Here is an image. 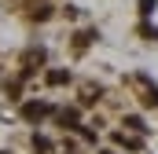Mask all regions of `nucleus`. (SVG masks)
Listing matches in <instances>:
<instances>
[{
	"mask_svg": "<svg viewBox=\"0 0 158 154\" xmlns=\"http://www.w3.org/2000/svg\"><path fill=\"white\" fill-rule=\"evenodd\" d=\"M63 125H66V128H77V110H63Z\"/></svg>",
	"mask_w": 158,
	"mask_h": 154,
	"instance_id": "f03ea898",
	"label": "nucleus"
},
{
	"mask_svg": "<svg viewBox=\"0 0 158 154\" xmlns=\"http://www.w3.org/2000/svg\"><path fill=\"white\" fill-rule=\"evenodd\" d=\"M33 151H52V143H48L44 136H33Z\"/></svg>",
	"mask_w": 158,
	"mask_h": 154,
	"instance_id": "20e7f679",
	"label": "nucleus"
},
{
	"mask_svg": "<svg viewBox=\"0 0 158 154\" xmlns=\"http://www.w3.org/2000/svg\"><path fill=\"white\" fill-rule=\"evenodd\" d=\"M63 81H70V74H63V70H52L48 74V84H63Z\"/></svg>",
	"mask_w": 158,
	"mask_h": 154,
	"instance_id": "7ed1b4c3",
	"label": "nucleus"
},
{
	"mask_svg": "<svg viewBox=\"0 0 158 154\" xmlns=\"http://www.w3.org/2000/svg\"><path fill=\"white\" fill-rule=\"evenodd\" d=\"M48 110H52L48 103H26V107H22V117H26V121H40Z\"/></svg>",
	"mask_w": 158,
	"mask_h": 154,
	"instance_id": "f257e3e1",
	"label": "nucleus"
},
{
	"mask_svg": "<svg viewBox=\"0 0 158 154\" xmlns=\"http://www.w3.org/2000/svg\"><path fill=\"white\" fill-rule=\"evenodd\" d=\"M125 125H129V128H136V132H143V128H147V125H143L140 117H125Z\"/></svg>",
	"mask_w": 158,
	"mask_h": 154,
	"instance_id": "39448f33",
	"label": "nucleus"
},
{
	"mask_svg": "<svg viewBox=\"0 0 158 154\" xmlns=\"http://www.w3.org/2000/svg\"><path fill=\"white\" fill-rule=\"evenodd\" d=\"M155 7H158V0H140V11H143V15H151Z\"/></svg>",
	"mask_w": 158,
	"mask_h": 154,
	"instance_id": "423d86ee",
	"label": "nucleus"
}]
</instances>
